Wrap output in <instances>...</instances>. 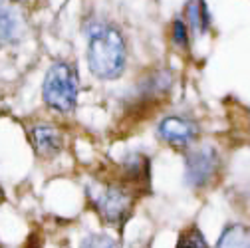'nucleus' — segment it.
I'll use <instances>...</instances> for the list:
<instances>
[{
  "label": "nucleus",
  "instance_id": "obj_7",
  "mask_svg": "<svg viewBox=\"0 0 250 248\" xmlns=\"http://www.w3.org/2000/svg\"><path fill=\"white\" fill-rule=\"evenodd\" d=\"M22 36V14L12 0H0V42H16Z\"/></svg>",
  "mask_w": 250,
  "mask_h": 248
},
{
  "label": "nucleus",
  "instance_id": "obj_9",
  "mask_svg": "<svg viewBox=\"0 0 250 248\" xmlns=\"http://www.w3.org/2000/svg\"><path fill=\"white\" fill-rule=\"evenodd\" d=\"M214 248H250V227L244 223H230L221 232Z\"/></svg>",
  "mask_w": 250,
  "mask_h": 248
},
{
  "label": "nucleus",
  "instance_id": "obj_10",
  "mask_svg": "<svg viewBox=\"0 0 250 248\" xmlns=\"http://www.w3.org/2000/svg\"><path fill=\"white\" fill-rule=\"evenodd\" d=\"M175 248H210V246H208L203 230L197 225H189L179 232Z\"/></svg>",
  "mask_w": 250,
  "mask_h": 248
},
{
  "label": "nucleus",
  "instance_id": "obj_4",
  "mask_svg": "<svg viewBox=\"0 0 250 248\" xmlns=\"http://www.w3.org/2000/svg\"><path fill=\"white\" fill-rule=\"evenodd\" d=\"M221 169V157L212 145L191 147L185 155V181L191 189H205Z\"/></svg>",
  "mask_w": 250,
  "mask_h": 248
},
{
  "label": "nucleus",
  "instance_id": "obj_12",
  "mask_svg": "<svg viewBox=\"0 0 250 248\" xmlns=\"http://www.w3.org/2000/svg\"><path fill=\"white\" fill-rule=\"evenodd\" d=\"M82 248H121V246L109 234H89L82 240Z\"/></svg>",
  "mask_w": 250,
  "mask_h": 248
},
{
  "label": "nucleus",
  "instance_id": "obj_2",
  "mask_svg": "<svg viewBox=\"0 0 250 248\" xmlns=\"http://www.w3.org/2000/svg\"><path fill=\"white\" fill-rule=\"evenodd\" d=\"M135 189L121 177L102 181L89 189V201L98 216L111 228H123L135 207Z\"/></svg>",
  "mask_w": 250,
  "mask_h": 248
},
{
  "label": "nucleus",
  "instance_id": "obj_1",
  "mask_svg": "<svg viewBox=\"0 0 250 248\" xmlns=\"http://www.w3.org/2000/svg\"><path fill=\"white\" fill-rule=\"evenodd\" d=\"M87 40L85 60L89 72L98 80H117L127 64V42L121 30L107 20L91 18L83 26Z\"/></svg>",
  "mask_w": 250,
  "mask_h": 248
},
{
  "label": "nucleus",
  "instance_id": "obj_3",
  "mask_svg": "<svg viewBox=\"0 0 250 248\" xmlns=\"http://www.w3.org/2000/svg\"><path fill=\"white\" fill-rule=\"evenodd\" d=\"M44 103L60 113H72L78 105V74L68 62H54L42 85Z\"/></svg>",
  "mask_w": 250,
  "mask_h": 248
},
{
  "label": "nucleus",
  "instance_id": "obj_6",
  "mask_svg": "<svg viewBox=\"0 0 250 248\" xmlns=\"http://www.w3.org/2000/svg\"><path fill=\"white\" fill-rule=\"evenodd\" d=\"M30 141H32L36 155H40L42 159H54L64 149V133L48 123L34 125L30 131Z\"/></svg>",
  "mask_w": 250,
  "mask_h": 248
},
{
  "label": "nucleus",
  "instance_id": "obj_8",
  "mask_svg": "<svg viewBox=\"0 0 250 248\" xmlns=\"http://www.w3.org/2000/svg\"><path fill=\"white\" fill-rule=\"evenodd\" d=\"M185 22L193 36H205L210 30V12L205 0H189L185 4Z\"/></svg>",
  "mask_w": 250,
  "mask_h": 248
},
{
  "label": "nucleus",
  "instance_id": "obj_11",
  "mask_svg": "<svg viewBox=\"0 0 250 248\" xmlns=\"http://www.w3.org/2000/svg\"><path fill=\"white\" fill-rule=\"evenodd\" d=\"M171 40H173V46L181 52H189V26H187L185 18L177 16L171 24Z\"/></svg>",
  "mask_w": 250,
  "mask_h": 248
},
{
  "label": "nucleus",
  "instance_id": "obj_5",
  "mask_svg": "<svg viewBox=\"0 0 250 248\" xmlns=\"http://www.w3.org/2000/svg\"><path fill=\"white\" fill-rule=\"evenodd\" d=\"M201 133L199 123L189 119V117H183V115H169L163 117L157 125V137L175 147V149H189L195 145L197 137Z\"/></svg>",
  "mask_w": 250,
  "mask_h": 248
}]
</instances>
